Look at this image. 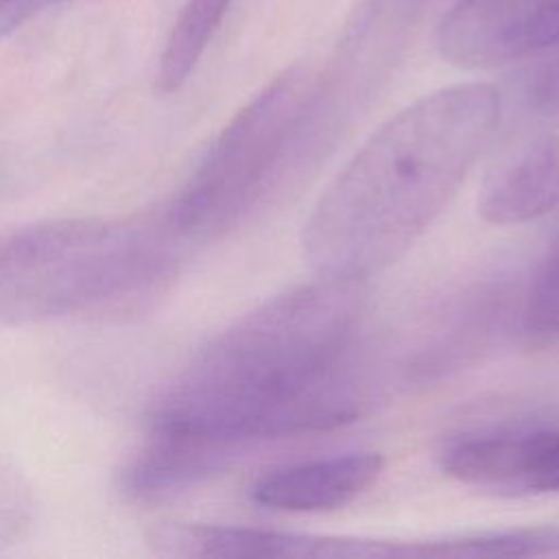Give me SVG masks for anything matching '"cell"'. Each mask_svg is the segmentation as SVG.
I'll return each mask as SVG.
<instances>
[{"mask_svg":"<svg viewBox=\"0 0 559 559\" xmlns=\"http://www.w3.org/2000/svg\"><path fill=\"white\" fill-rule=\"evenodd\" d=\"M358 286L319 277L210 341L155 402L127 491L157 500L255 441L360 417L369 382Z\"/></svg>","mask_w":559,"mask_h":559,"instance_id":"obj_1","label":"cell"},{"mask_svg":"<svg viewBox=\"0 0 559 559\" xmlns=\"http://www.w3.org/2000/svg\"><path fill=\"white\" fill-rule=\"evenodd\" d=\"M500 114L496 87L459 83L391 116L314 203L301 236L310 271L362 284L395 264L452 201Z\"/></svg>","mask_w":559,"mask_h":559,"instance_id":"obj_2","label":"cell"},{"mask_svg":"<svg viewBox=\"0 0 559 559\" xmlns=\"http://www.w3.org/2000/svg\"><path fill=\"white\" fill-rule=\"evenodd\" d=\"M164 223L55 221L0 236V321L133 306L166 275Z\"/></svg>","mask_w":559,"mask_h":559,"instance_id":"obj_3","label":"cell"},{"mask_svg":"<svg viewBox=\"0 0 559 559\" xmlns=\"http://www.w3.org/2000/svg\"><path fill=\"white\" fill-rule=\"evenodd\" d=\"M319 76L293 63L269 81L218 133L164 210L175 238H210L234 225L290 162Z\"/></svg>","mask_w":559,"mask_h":559,"instance_id":"obj_4","label":"cell"},{"mask_svg":"<svg viewBox=\"0 0 559 559\" xmlns=\"http://www.w3.org/2000/svg\"><path fill=\"white\" fill-rule=\"evenodd\" d=\"M483 173L478 212L493 225H520L559 205V61L522 87L496 127Z\"/></svg>","mask_w":559,"mask_h":559,"instance_id":"obj_5","label":"cell"},{"mask_svg":"<svg viewBox=\"0 0 559 559\" xmlns=\"http://www.w3.org/2000/svg\"><path fill=\"white\" fill-rule=\"evenodd\" d=\"M559 46V0H459L437 48L465 70H489Z\"/></svg>","mask_w":559,"mask_h":559,"instance_id":"obj_6","label":"cell"},{"mask_svg":"<svg viewBox=\"0 0 559 559\" xmlns=\"http://www.w3.org/2000/svg\"><path fill=\"white\" fill-rule=\"evenodd\" d=\"M443 472L500 493H559V428L463 437L445 450Z\"/></svg>","mask_w":559,"mask_h":559,"instance_id":"obj_7","label":"cell"},{"mask_svg":"<svg viewBox=\"0 0 559 559\" xmlns=\"http://www.w3.org/2000/svg\"><path fill=\"white\" fill-rule=\"evenodd\" d=\"M148 546L166 557H380V539L321 537L249 526L164 524L148 533Z\"/></svg>","mask_w":559,"mask_h":559,"instance_id":"obj_8","label":"cell"},{"mask_svg":"<svg viewBox=\"0 0 559 559\" xmlns=\"http://www.w3.org/2000/svg\"><path fill=\"white\" fill-rule=\"evenodd\" d=\"M380 452H347L273 469L251 485V500L275 511H336L362 496L384 472Z\"/></svg>","mask_w":559,"mask_h":559,"instance_id":"obj_9","label":"cell"},{"mask_svg":"<svg viewBox=\"0 0 559 559\" xmlns=\"http://www.w3.org/2000/svg\"><path fill=\"white\" fill-rule=\"evenodd\" d=\"M426 0H360L338 46L336 70L365 81L404 41Z\"/></svg>","mask_w":559,"mask_h":559,"instance_id":"obj_10","label":"cell"},{"mask_svg":"<svg viewBox=\"0 0 559 559\" xmlns=\"http://www.w3.org/2000/svg\"><path fill=\"white\" fill-rule=\"evenodd\" d=\"M231 0H188L175 20L159 57L155 87L162 94L177 92L194 72L210 39L221 26Z\"/></svg>","mask_w":559,"mask_h":559,"instance_id":"obj_11","label":"cell"},{"mask_svg":"<svg viewBox=\"0 0 559 559\" xmlns=\"http://www.w3.org/2000/svg\"><path fill=\"white\" fill-rule=\"evenodd\" d=\"M559 555V526L489 531L463 537L404 542V557H539Z\"/></svg>","mask_w":559,"mask_h":559,"instance_id":"obj_12","label":"cell"},{"mask_svg":"<svg viewBox=\"0 0 559 559\" xmlns=\"http://www.w3.org/2000/svg\"><path fill=\"white\" fill-rule=\"evenodd\" d=\"M524 317L531 332L559 334V238L531 286Z\"/></svg>","mask_w":559,"mask_h":559,"instance_id":"obj_13","label":"cell"},{"mask_svg":"<svg viewBox=\"0 0 559 559\" xmlns=\"http://www.w3.org/2000/svg\"><path fill=\"white\" fill-rule=\"evenodd\" d=\"M44 0H0V37L11 33Z\"/></svg>","mask_w":559,"mask_h":559,"instance_id":"obj_14","label":"cell"}]
</instances>
